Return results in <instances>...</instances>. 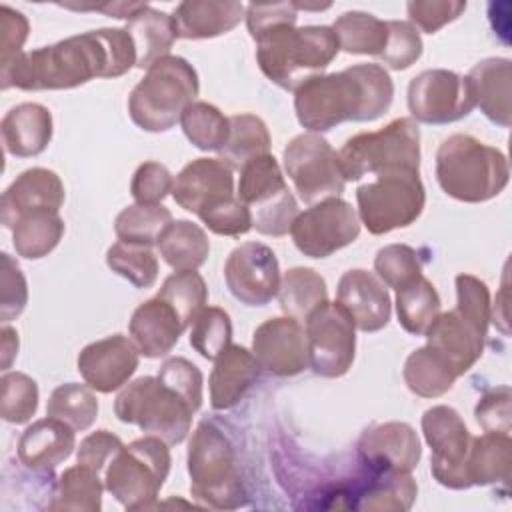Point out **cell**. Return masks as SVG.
<instances>
[{
    "label": "cell",
    "mask_w": 512,
    "mask_h": 512,
    "mask_svg": "<svg viewBox=\"0 0 512 512\" xmlns=\"http://www.w3.org/2000/svg\"><path fill=\"white\" fill-rule=\"evenodd\" d=\"M246 16L242 2H212V0H186L180 2L174 12V28L178 38L204 40L216 38L240 24Z\"/></svg>",
    "instance_id": "f546056e"
},
{
    "label": "cell",
    "mask_w": 512,
    "mask_h": 512,
    "mask_svg": "<svg viewBox=\"0 0 512 512\" xmlns=\"http://www.w3.org/2000/svg\"><path fill=\"white\" fill-rule=\"evenodd\" d=\"M374 272L388 288H402L422 276L418 252L408 244H388L376 252Z\"/></svg>",
    "instance_id": "681fc988"
},
{
    "label": "cell",
    "mask_w": 512,
    "mask_h": 512,
    "mask_svg": "<svg viewBox=\"0 0 512 512\" xmlns=\"http://www.w3.org/2000/svg\"><path fill=\"white\" fill-rule=\"evenodd\" d=\"M262 366L252 350L228 344L214 360L210 374V406L214 410H228L236 406L246 392L258 382Z\"/></svg>",
    "instance_id": "4316f807"
},
{
    "label": "cell",
    "mask_w": 512,
    "mask_h": 512,
    "mask_svg": "<svg viewBox=\"0 0 512 512\" xmlns=\"http://www.w3.org/2000/svg\"><path fill=\"white\" fill-rule=\"evenodd\" d=\"M140 362V352L132 338L112 334L90 342L78 354L76 366L82 380L96 392L110 394L128 384Z\"/></svg>",
    "instance_id": "d6986e66"
},
{
    "label": "cell",
    "mask_w": 512,
    "mask_h": 512,
    "mask_svg": "<svg viewBox=\"0 0 512 512\" xmlns=\"http://www.w3.org/2000/svg\"><path fill=\"white\" fill-rule=\"evenodd\" d=\"M236 196L250 208L252 228L264 236H284L300 214L286 186L284 172L272 154L252 158L240 168Z\"/></svg>",
    "instance_id": "8fae6325"
},
{
    "label": "cell",
    "mask_w": 512,
    "mask_h": 512,
    "mask_svg": "<svg viewBox=\"0 0 512 512\" xmlns=\"http://www.w3.org/2000/svg\"><path fill=\"white\" fill-rule=\"evenodd\" d=\"M306 342L314 374L322 378L344 376L356 356V326L338 302H324L308 314Z\"/></svg>",
    "instance_id": "5bb4252c"
},
{
    "label": "cell",
    "mask_w": 512,
    "mask_h": 512,
    "mask_svg": "<svg viewBox=\"0 0 512 512\" xmlns=\"http://www.w3.org/2000/svg\"><path fill=\"white\" fill-rule=\"evenodd\" d=\"M174 176L170 170L156 162H142L130 182V194L136 204H160L168 194H172Z\"/></svg>",
    "instance_id": "f5cc1de1"
},
{
    "label": "cell",
    "mask_w": 512,
    "mask_h": 512,
    "mask_svg": "<svg viewBox=\"0 0 512 512\" xmlns=\"http://www.w3.org/2000/svg\"><path fill=\"white\" fill-rule=\"evenodd\" d=\"M104 478L88 466L76 464L66 468L56 480L48 510L98 512L102 508Z\"/></svg>",
    "instance_id": "d590c367"
},
{
    "label": "cell",
    "mask_w": 512,
    "mask_h": 512,
    "mask_svg": "<svg viewBox=\"0 0 512 512\" xmlns=\"http://www.w3.org/2000/svg\"><path fill=\"white\" fill-rule=\"evenodd\" d=\"M256 60L262 74L282 90L296 92L320 76L340 52L332 26L276 24L256 38Z\"/></svg>",
    "instance_id": "3957f363"
},
{
    "label": "cell",
    "mask_w": 512,
    "mask_h": 512,
    "mask_svg": "<svg viewBox=\"0 0 512 512\" xmlns=\"http://www.w3.org/2000/svg\"><path fill=\"white\" fill-rule=\"evenodd\" d=\"M168 442L146 434L122 446L104 470V488L126 510L156 508V498L170 474Z\"/></svg>",
    "instance_id": "52a82bcc"
},
{
    "label": "cell",
    "mask_w": 512,
    "mask_h": 512,
    "mask_svg": "<svg viewBox=\"0 0 512 512\" xmlns=\"http://www.w3.org/2000/svg\"><path fill=\"white\" fill-rule=\"evenodd\" d=\"M64 8L70 10H94V12H104L112 18H120V20H130L138 10H142L146 4L144 2H104V4H62Z\"/></svg>",
    "instance_id": "be15d7a7"
},
{
    "label": "cell",
    "mask_w": 512,
    "mask_h": 512,
    "mask_svg": "<svg viewBox=\"0 0 512 512\" xmlns=\"http://www.w3.org/2000/svg\"><path fill=\"white\" fill-rule=\"evenodd\" d=\"M332 30L340 48L348 54H368L380 58L388 44V20H380L368 12H344L334 20Z\"/></svg>",
    "instance_id": "8d00e7d4"
},
{
    "label": "cell",
    "mask_w": 512,
    "mask_h": 512,
    "mask_svg": "<svg viewBox=\"0 0 512 512\" xmlns=\"http://www.w3.org/2000/svg\"><path fill=\"white\" fill-rule=\"evenodd\" d=\"M422 56L420 32L406 20H388V44L380 60L392 70H406Z\"/></svg>",
    "instance_id": "f907efd6"
},
{
    "label": "cell",
    "mask_w": 512,
    "mask_h": 512,
    "mask_svg": "<svg viewBox=\"0 0 512 512\" xmlns=\"http://www.w3.org/2000/svg\"><path fill=\"white\" fill-rule=\"evenodd\" d=\"M358 234V212L340 196L312 204L296 216L290 228L294 246L308 258H326L352 244Z\"/></svg>",
    "instance_id": "9a60e30c"
},
{
    "label": "cell",
    "mask_w": 512,
    "mask_h": 512,
    "mask_svg": "<svg viewBox=\"0 0 512 512\" xmlns=\"http://www.w3.org/2000/svg\"><path fill=\"white\" fill-rule=\"evenodd\" d=\"M2 278H0V320L8 324L10 320H16L26 304H28V284L26 278L18 266V262L2 252Z\"/></svg>",
    "instance_id": "11a10c76"
},
{
    "label": "cell",
    "mask_w": 512,
    "mask_h": 512,
    "mask_svg": "<svg viewBox=\"0 0 512 512\" xmlns=\"http://www.w3.org/2000/svg\"><path fill=\"white\" fill-rule=\"evenodd\" d=\"M284 172L306 204L336 198L344 192L346 178L340 156L332 144L316 132L294 136L282 152Z\"/></svg>",
    "instance_id": "7c38bea8"
},
{
    "label": "cell",
    "mask_w": 512,
    "mask_h": 512,
    "mask_svg": "<svg viewBox=\"0 0 512 512\" xmlns=\"http://www.w3.org/2000/svg\"><path fill=\"white\" fill-rule=\"evenodd\" d=\"M474 416L484 432L510 434V388L500 386L484 394L474 408Z\"/></svg>",
    "instance_id": "680465c9"
},
{
    "label": "cell",
    "mask_w": 512,
    "mask_h": 512,
    "mask_svg": "<svg viewBox=\"0 0 512 512\" xmlns=\"http://www.w3.org/2000/svg\"><path fill=\"white\" fill-rule=\"evenodd\" d=\"M38 384L24 372H6L0 378V416L10 424L28 422L38 410Z\"/></svg>",
    "instance_id": "c3c4849f"
},
{
    "label": "cell",
    "mask_w": 512,
    "mask_h": 512,
    "mask_svg": "<svg viewBox=\"0 0 512 512\" xmlns=\"http://www.w3.org/2000/svg\"><path fill=\"white\" fill-rule=\"evenodd\" d=\"M30 24L26 16L6 4L0 6V64L14 60L22 54V46L28 38Z\"/></svg>",
    "instance_id": "94428289"
},
{
    "label": "cell",
    "mask_w": 512,
    "mask_h": 512,
    "mask_svg": "<svg viewBox=\"0 0 512 512\" xmlns=\"http://www.w3.org/2000/svg\"><path fill=\"white\" fill-rule=\"evenodd\" d=\"M440 308V296L424 274L396 290L398 322L408 334L424 336L426 328L440 314Z\"/></svg>",
    "instance_id": "60d3db41"
},
{
    "label": "cell",
    "mask_w": 512,
    "mask_h": 512,
    "mask_svg": "<svg viewBox=\"0 0 512 512\" xmlns=\"http://www.w3.org/2000/svg\"><path fill=\"white\" fill-rule=\"evenodd\" d=\"M64 236V220L54 210H32L12 226V244L20 258L40 260L48 256Z\"/></svg>",
    "instance_id": "d6a6232c"
},
{
    "label": "cell",
    "mask_w": 512,
    "mask_h": 512,
    "mask_svg": "<svg viewBox=\"0 0 512 512\" xmlns=\"http://www.w3.org/2000/svg\"><path fill=\"white\" fill-rule=\"evenodd\" d=\"M172 224V212L162 204L126 206L114 220V232L120 242L154 246Z\"/></svg>",
    "instance_id": "b9f144b4"
},
{
    "label": "cell",
    "mask_w": 512,
    "mask_h": 512,
    "mask_svg": "<svg viewBox=\"0 0 512 512\" xmlns=\"http://www.w3.org/2000/svg\"><path fill=\"white\" fill-rule=\"evenodd\" d=\"M188 340L202 358L216 360L232 340V322L228 312L218 306H204L190 324Z\"/></svg>",
    "instance_id": "7dc6e473"
},
{
    "label": "cell",
    "mask_w": 512,
    "mask_h": 512,
    "mask_svg": "<svg viewBox=\"0 0 512 512\" xmlns=\"http://www.w3.org/2000/svg\"><path fill=\"white\" fill-rule=\"evenodd\" d=\"M246 26L252 38L276 24H296L298 10L294 2H276V4H248L246 6Z\"/></svg>",
    "instance_id": "6125c7cd"
},
{
    "label": "cell",
    "mask_w": 512,
    "mask_h": 512,
    "mask_svg": "<svg viewBox=\"0 0 512 512\" xmlns=\"http://www.w3.org/2000/svg\"><path fill=\"white\" fill-rule=\"evenodd\" d=\"M418 496V484L410 472H372L368 484L358 492L356 510L406 512Z\"/></svg>",
    "instance_id": "e575fe53"
},
{
    "label": "cell",
    "mask_w": 512,
    "mask_h": 512,
    "mask_svg": "<svg viewBox=\"0 0 512 512\" xmlns=\"http://www.w3.org/2000/svg\"><path fill=\"white\" fill-rule=\"evenodd\" d=\"M200 80L194 66L182 56L156 60L128 96V114L144 132H168L182 112L196 102Z\"/></svg>",
    "instance_id": "5b68a950"
},
{
    "label": "cell",
    "mask_w": 512,
    "mask_h": 512,
    "mask_svg": "<svg viewBox=\"0 0 512 512\" xmlns=\"http://www.w3.org/2000/svg\"><path fill=\"white\" fill-rule=\"evenodd\" d=\"M336 302L362 332H378L390 322L392 300L382 280L362 268L342 274L338 280Z\"/></svg>",
    "instance_id": "603a6c76"
},
{
    "label": "cell",
    "mask_w": 512,
    "mask_h": 512,
    "mask_svg": "<svg viewBox=\"0 0 512 512\" xmlns=\"http://www.w3.org/2000/svg\"><path fill=\"white\" fill-rule=\"evenodd\" d=\"M106 264L134 288H150L158 278V258L150 246L118 240L108 248Z\"/></svg>",
    "instance_id": "f6af8a7d"
},
{
    "label": "cell",
    "mask_w": 512,
    "mask_h": 512,
    "mask_svg": "<svg viewBox=\"0 0 512 512\" xmlns=\"http://www.w3.org/2000/svg\"><path fill=\"white\" fill-rule=\"evenodd\" d=\"M158 378L170 386L174 392H178L194 412L202 406V388L204 378L196 364L182 356H174L164 360V364L158 370Z\"/></svg>",
    "instance_id": "816d5d0a"
},
{
    "label": "cell",
    "mask_w": 512,
    "mask_h": 512,
    "mask_svg": "<svg viewBox=\"0 0 512 512\" xmlns=\"http://www.w3.org/2000/svg\"><path fill=\"white\" fill-rule=\"evenodd\" d=\"M124 446V442L108 432V430H96L90 432L78 446L76 462L82 466L92 468L94 472L102 474L108 466V462L114 458V454Z\"/></svg>",
    "instance_id": "91938a15"
},
{
    "label": "cell",
    "mask_w": 512,
    "mask_h": 512,
    "mask_svg": "<svg viewBox=\"0 0 512 512\" xmlns=\"http://www.w3.org/2000/svg\"><path fill=\"white\" fill-rule=\"evenodd\" d=\"M508 178L506 156L470 134H452L436 150V180L454 200H492L506 188Z\"/></svg>",
    "instance_id": "277c9868"
},
{
    "label": "cell",
    "mask_w": 512,
    "mask_h": 512,
    "mask_svg": "<svg viewBox=\"0 0 512 512\" xmlns=\"http://www.w3.org/2000/svg\"><path fill=\"white\" fill-rule=\"evenodd\" d=\"M156 296L166 300L178 312V316L188 328L196 314L206 306L208 288L204 278L196 270H182L170 274L162 282Z\"/></svg>",
    "instance_id": "bcb514c9"
},
{
    "label": "cell",
    "mask_w": 512,
    "mask_h": 512,
    "mask_svg": "<svg viewBox=\"0 0 512 512\" xmlns=\"http://www.w3.org/2000/svg\"><path fill=\"white\" fill-rule=\"evenodd\" d=\"M156 246L162 260L176 272L198 270L210 254L206 232L190 220H172Z\"/></svg>",
    "instance_id": "836d02e7"
},
{
    "label": "cell",
    "mask_w": 512,
    "mask_h": 512,
    "mask_svg": "<svg viewBox=\"0 0 512 512\" xmlns=\"http://www.w3.org/2000/svg\"><path fill=\"white\" fill-rule=\"evenodd\" d=\"M180 126L190 144L204 152H220L230 134V120L210 102L196 100L180 116Z\"/></svg>",
    "instance_id": "7bdbcfd3"
},
{
    "label": "cell",
    "mask_w": 512,
    "mask_h": 512,
    "mask_svg": "<svg viewBox=\"0 0 512 512\" xmlns=\"http://www.w3.org/2000/svg\"><path fill=\"white\" fill-rule=\"evenodd\" d=\"M338 156L346 182L394 170L420 172V128L408 116L396 118L376 132L348 138Z\"/></svg>",
    "instance_id": "9c48e42d"
},
{
    "label": "cell",
    "mask_w": 512,
    "mask_h": 512,
    "mask_svg": "<svg viewBox=\"0 0 512 512\" xmlns=\"http://www.w3.org/2000/svg\"><path fill=\"white\" fill-rule=\"evenodd\" d=\"M280 308L286 316L296 320H306L312 310L328 300V290L324 278L304 266L290 268L282 280L278 290Z\"/></svg>",
    "instance_id": "ab89813d"
},
{
    "label": "cell",
    "mask_w": 512,
    "mask_h": 512,
    "mask_svg": "<svg viewBox=\"0 0 512 512\" xmlns=\"http://www.w3.org/2000/svg\"><path fill=\"white\" fill-rule=\"evenodd\" d=\"M402 376L408 390L420 398H438L446 394L458 378L448 362L428 346L414 350L406 358Z\"/></svg>",
    "instance_id": "f35d334b"
},
{
    "label": "cell",
    "mask_w": 512,
    "mask_h": 512,
    "mask_svg": "<svg viewBox=\"0 0 512 512\" xmlns=\"http://www.w3.org/2000/svg\"><path fill=\"white\" fill-rule=\"evenodd\" d=\"M46 416L66 422L76 432L88 430L98 416V398L88 384H60L48 398Z\"/></svg>",
    "instance_id": "ee69618b"
},
{
    "label": "cell",
    "mask_w": 512,
    "mask_h": 512,
    "mask_svg": "<svg viewBox=\"0 0 512 512\" xmlns=\"http://www.w3.org/2000/svg\"><path fill=\"white\" fill-rule=\"evenodd\" d=\"M52 130V114L38 102L12 106L0 122L4 150L16 158L42 154L52 140Z\"/></svg>",
    "instance_id": "f1b7e54d"
},
{
    "label": "cell",
    "mask_w": 512,
    "mask_h": 512,
    "mask_svg": "<svg viewBox=\"0 0 512 512\" xmlns=\"http://www.w3.org/2000/svg\"><path fill=\"white\" fill-rule=\"evenodd\" d=\"M126 32L134 42L136 68L140 70H148L156 60L168 56L178 38L172 16L148 4L126 22Z\"/></svg>",
    "instance_id": "4dcf8cb0"
},
{
    "label": "cell",
    "mask_w": 512,
    "mask_h": 512,
    "mask_svg": "<svg viewBox=\"0 0 512 512\" xmlns=\"http://www.w3.org/2000/svg\"><path fill=\"white\" fill-rule=\"evenodd\" d=\"M466 2L462 0H412L406 4L410 24L426 34L438 32L448 22L462 16Z\"/></svg>",
    "instance_id": "9f6ffc18"
},
{
    "label": "cell",
    "mask_w": 512,
    "mask_h": 512,
    "mask_svg": "<svg viewBox=\"0 0 512 512\" xmlns=\"http://www.w3.org/2000/svg\"><path fill=\"white\" fill-rule=\"evenodd\" d=\"M474 106L496 126L512 122V64L508 58H484L466 74Z\"/></svg>",
    "instance_id": "484cf974"
},
{
    "label": "cell",
    "mask_w": 512,
    "mask_h": 512,
    "mask_svg": "<svg viewBox=\"0 0 512 512\" xmlns=\"http://www.w3.org/2000/svg\"><path fill=\"white\" fill-rule=\"evenodd\" d=\"M202 224L220 236H242L252 230V214L250 208L240 202L238 196H232L204 212L198 214Z\"/></svg>",
    "instance_id": "db71d44e"
},
{
    "label": "cell",
    "mask_w": 512,
    "mask_h": 512,
    "mask_svg": "<svg viewBox=\"0 0 512 512\" xmlns=\"http://www.w3.org/2000/svg\"><path fill=\"white\" fill-rule=\"evenodd\" d=\"M76 430L66 422L46 416L30 424L18 440V460L32 472H50L70 458Z\"/></svg>",
    "instance_id": "83f0119b"
},
{
    "label": "cell",
    "mask_w": 512,
    "mask_h": 512,
    "mask_svg": "<svg viewBox=\"0 0 512 512\" xmlns=\"http://www.w3.org/2000/svg\"><path fill=\"white\" fill-rule=\"evenodd\" d=\"M0 350H2L0 352L2 370L6 372L18 354V332L8 324H4L0 330Z\"/></svg>",
    "instance_id": "e7e4bbea"
},
{
    "label": "cell",
    "mask_w": 512,
    "mask_h": 512,
    "mask_svg": "<svg viewBox=\"0 0 512 512\" xmlns=\"http://www.w3.org/2000/svg\"><path fill=\"white\" fill-rule=\"evenodd\" d=\"M252 354L258 364L278 376H296L310 366L306 332L300 320L278 316L262 322L252 334Z\"/></svg>",
    "instance_id": "ac0fdd59"
},
{
    "label": "cell",
    "mask_w": 512,
    "mask_h": 512,
    "mask_svg": "<svg viewBox=\"0 0 512 512\" xmlns=\"http://www.w3.org/2000/svg\"><path fill=\"white\" fill-rule=\"evenodd\" d=\"M456 310H460L464 316H468L482 328H488L492 318L488 286L472 274H458L456 276Z\"/></svg>",
    "instance_id": "6f0895ef"
},
{
    "label": "cell",
    "mask_w": 512,
    "mask_h": 512,
    "mask_svg": "<svg viewBox=\"0 0 512 512\" xmlns=\"http://www.w3.org/2000/svg\"><path fill=\"white\" fill-rule=\"evenodd\" d=\"M224 280L238 302L266 306L280 290L278 258L262 242H244L230 252L224 264Z\"/></svg>",
    "instance_id": "e0dca14e"
},
{
    "label": "cell",
    "mask_w": 512,
    "mask_h": 512,
    "mask_svg": "<svg viewBox=\"0 0 512 512\" xmlns=\"http://www.w3.org/2000/svg\"><path fill=\"white\" fill-rule=\"evenodd\" d=\"M358 456L372 472H412L422 456L416 430L408 422H384L362 432Z\"/></svg>",
    "instance_id": "ffe728a7"
},
{
    "label": "cell",
    "mask_w": 512,
    "mask_h": 512,
    "mask_svg": "<svg viewBox=\"0 0 512 512\" xmlns=\"http://www.w3.org/2000/svg\"><path fill=\"white\" fill-rule=\"evenodd\" d=\"M114 414L120 422L138 426L150 436L180 444L190 434L194 410L158 376H140L118 392Z\"/></svg>",
    "instance_id": "ba28073f"
},
{
    "label": "cell",
    "mask_w": 512,
    "mask_h": 512,
    "mask_svg": "<svg viewBox=\"0 0 512 512\" xmlns=\"http://www.w3.org/2000/svg\"><path fill=\"white\" fill-rule=\"evenodd\" d=\"M136 66L126 28H100L18 54L0 64L2 90H70L94 78H118Z\"/></svg>",
    "instance_id": "6da1fadb"
},
{
    "label": "cell",
    "mask_w": 512,
    "mask_h": 512,
    "mask_svg": "<svg viewBox=\"0 0 512 512\" xmlns=\"http://www.w3.org/2000/svg\"><path fill=\"white\" fill-rule=\"evenodd\" d=\"M426 192L420 172L394 170L378 174L376 180L356 190L358 218L370 234H388L418 220L424 210Z\"/></svg>",
    "instance_id": "30bf717a"
},
{
    "label": "cell",
    "mask_w": 512,
    "mask_h": 512,
    "mask_svg": "<svg viewBox=\"0 0 512 512\" xmlns=\"http://www.w3.org/2000/svg\"><path fill=\"white\" fill-rule=\"evenodd\" d=\"M510 460H512V440L510 434L484 432L482 436L472 438L466 470L470 486H488V484H506L510 478Z\"/></svg>",
    "instance_id": "1f68e13d"
},
{
    "label": "cell",
    "mask_w": 512,
    "mask_h": 512,
    "mask_svg": "<svg viewBox=\"0 0 512 512\" xmlns=\"http://www.w3.org/2000/svg\"><path fill=\"white\" fill-rule=\"evenodd\" d=\"M488 328H482L460 310L440 312L426 328V346L440 354L456 376L468 372L482 356Z\"/></svg>",
    "instance_id": "44dd1931"
},
{
    "label": "cell",
    "mask_w": 512,
    "mask_h": 512,
    "mask_svg": "<svg viewBox=\"0 0 512 512\" xmlns=\"http://www.w3.org/2000/svg\"><path fill=\"white\" fill-rule=\"evenodd\" d=\"M230 134L224 148L218 152L232 170H240L252 158L270 154V132L266 122L256 114L228 116Z\"/></svg>",
    "instance_id": "74e56055"
},
{
    "label": "cell",
    "mask_w": 512,
    "mask_h": 512,
    "mask_svg": "<svg viewBox=\"0 0 512 512\" xmlns=\"http://www.w3.org/2000/svg\"><path fill=\"white\" fill-rule=\"evenodd\" d=\"M186 464L192 498L216 510H234L246 504L236 450L212 422L204 420L192 432Z\"/></svg>",
    "instance_id": "8992f818"
},
{
    "label": "cell",
    "mask_w": 512,
    "mask_h": 512,
    "mask_svg": "<svg viewBox=\"0 0 512 512\" xmlns=\"http://www.w3.org/2000/svg\"><path fill=\"white\" fill-rule=\"evenodd\" d=\"M64 184L54 170L28 168L2 194L0 220L12 230L14 222L32 210L58 212L64 204Z\"/></svg>",
    "instance_id": "cb8c5ba5"
},
{
    "label": "cell",
    "mask_w": 512,
    "mask_h": 512,
    "mask_svg": "<svg viewBox=\"0 0 512 512\" xmlns=\"http://www.w3.org/2000/svg\"><path fill=\"white\" fill-rule=\"evenodd\" d=\"M474 98L466 76L430 68L416 74L408 84V110L412 120L422 124H450L474 110Z\"/></svg>",
    "instance_id": "2e32d148"
},
{
    "label": "cell",
    "mask_w": 512,
    "mask_h": 512,
    "mask_svg": "<svg viewBox=\"0 0 512 512\" xmlns=\"http://www.w3.org/2000/svg\"><path fill=\"white\" fill-rule=\"evenodd\" d=\"M232 196H236L234 174L220 158L192 160L178 172L172 186L174 202L196 216Z\"/></svg>",
    "instance_id": "7402d4cb"
},
{
    "label": "cell",
    "mask_w": 512,
    "mask_h": 512,
    "mask_svg": "<svg viewBox=\"0 0 512 512\" xmlns=\"http://www.w3.org/2000/svg\"><path fill=\"white\" fill-rule=\"evenodd\" d=\"M394 100V82L380 64H354L306 80L294 92V110L308 132H328L342 122H372Z\"/></svg>",
    "instance_id": "7a4b0ae2"
},
{
    "label": "cell",
    "mask_w": 512,
    "mask_h": 512,
    "mask_svg": "<svg viewBox=\"0 0 512 512\" xmlns=\"http://www.w3.org/2000/svg\"><path fill=\"white\" fill-rule=\"evenodd\" d=\"M422 434L432 450L430 472L434 480L450 490L470 488L466 460L472 436L462 416L446 404L428 408L422 414Z\"/></svg>",
    "instance_id": "4fadbf2b"
},
{
    "label": "cell",
    "mask_w": 512,
    "mask_h": 512,
    "mask_svg": "<svg viewBox=\"0 0 512 512\" xmlns=\"http://www.w3.org/2000/svg\"><path fill=\"white\" fill-rule=\"evenodd\" d=\"M186 324L178 312L160 296L142 302L130 318L128 332L144 358H160L172 352Z\"/></svg>",
    "instance_id": "d4e9b609"
}]
</instances>
